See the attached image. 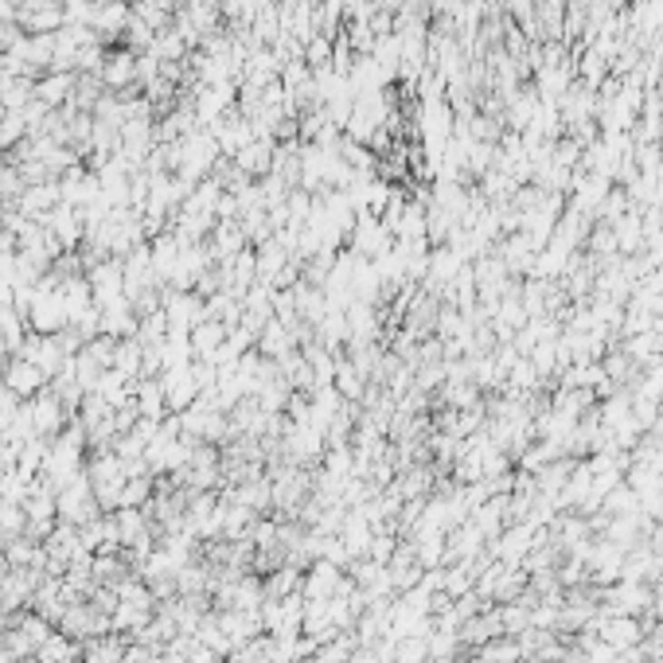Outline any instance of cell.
I'll return each instance as SVG.
<instances>
[{
  "instance_id": "cell-1",
  "label": "cell",
  "mask_w": 663,
  "mask_h": 663,
  "mask_svg": "<svg viewBox=\"0 0 663 663\" xmlns=\"http://www.w3.org/2000/svg\"><path fill=\"white\" fill-rule=\"evenodd\" d=\"M102 83L113 94H125L129 86H137V51H113V55L102 63Z\"/></svg>"
},
{
  "instance_id": "cell-2",
  "label": "cell",
  "mask_w": 663,
  "mask_h": 663,
  "mask_svg": "<svg viewBox=\"0 0 663 663\" xmlns=\"http://www.w3.org/2000/svg\"><path fill=\"white\" fill-rule=\"evenodd\" d=\"M74 94V74L71 71H51L35 83V102H44L47 110H59L63 102H71Z\"/></svg>"
},
{
  "instance_id": "cell-3",
  "label": "cell",
  "mask_w": 663,
  "mask_h": 663,
  "mask_svg": "<svg viewBox=\"0 0 663 663\" xmlns=\"http://www.w3.org/2000/svg\"><path fill=\"white\" fill-rule=\"evenodd\" d=\"M129 20H133V12H129L125 0H106V5L98 8V16H94L90 28L98 32V39H113V35H122L129 28Z\"/></svg>"
},
{
  "instance_id": "cell-4",
  "label": "cell",
  "mask_w": 663,
  "mask_h": 663,
  "mask_svg": "<svg viewBox=\"0 0 663 663\" xmlns=\"http://www.w3.org/2000/svg\"><path fill=\"white\" fill-rule=\"evenodd\" d=\"M5 379H8V390H12V395H20V398H24V395H35V390L44 386L47 375L39 371L32 359H24V356H20L16 363H8V375H5Z\"/></svg>"
},
{
  "instance_id": "cell-5",
  "label": "cell",
  "mask_w": 663,
  "mask_h": 663,
  "mask_svg": "<svg viewBox=\"0 0 663 663\" xmlns=\"http://www.w3.org/2000/svg\"><path fill=\"white\" fill-rule=\"evenodd\" d=\"M24 137H28V122H24V113L20 110H5V117H0V149H16Z\"/></svg>"
},
{
  "instance_id": "cell-6",
  "label": "cell",
  "mask_w": 663,
  "mask_h": 663,
  "mask_svg": "<svg viewBox=\"0 0 663 663\" xmlns=\"http://www.w3.org/2000/svg\"><path fill=\"white\" fill-rule=\"evenodd\" d=\"M258 8V0H223V12L230 20H250Z\"/></svg>"
}]
</instances>
